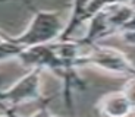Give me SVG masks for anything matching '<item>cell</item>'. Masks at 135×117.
Here are the masks:
<instances>
[{"instance_id": "obj_1", "label": "cell", "mask_w": 135, "mask_h": 117, "mask_svg": "<svg viewBox=\"0 0 135 117\" xmlns=\"http://www.w3.org/2000/svg\"><path fill=\"white\" fill-rule=\"evenodd\" d=\"M63 28L65 22L62 21V16L59 12L34 10L28 28L19 37H15L12 40L22 48L50 44L60 38Z\"/></svg>"}, {"instance_id": "obj_2", "label": "cell", "mask_w": 135, "mask_h": 117, "mask_svg": "<svg viewBox=\"0 0 135 117\" xmlns=\"http://www.w3.org/2000/svg\"><path fill=\"white\" fill-rule=\"evenodd\" d=\"M134 10L128 3L125 4H112V6H106L100 9L97 13H94L90 19L87 21L88 29L87 34L79 43L84 47L97 44L100 40L113 35V34L119 32L122 25L132 16Z\"/></svg>"}, {"instance_id": "obj_3", "label": "cell", "mask_w": 135, "mask_h": 117, "mask_svg": "<svg viewBox=\"0 0 135 117\" xmlns=\"http://www.w3.org/2000/svg\"><path fill=\"white\" fill-rule=\"evenodd\" d=\"M87 50L82 51L81 54V66L91 64L98 69H103L106 72L120 76L131 78L135 76V66L128 59L125 53H122L118 48L106 45H93L85 47Z\"/></svg>"}, {"instance_id": "obj_4", "label": "cell", "mask_w": 135, "mask_h": 117, "mask_svg": "<svg viewBox=\"0 0 135 117\" xmlns=\"http://www.w3.org/2000/svg\"><path fill=\"white\" fill-rule=\"evenodd\" d=\"M41 100V70L31 69L24 78H21L13 87L0 92V101L13 105L27 101Z\"/></svg>"}, {"instance_id": "obj_5", "label": "cell", "mask_w": 135, "mask_h": 117, "mask_svg": "<svg viewBox=\"0 0 135 117\" xmlns=\"http://www.w3.org/2000/svg\"><path fill=\"white\" fill-rule=\"evenodd\" d=\"M97 108L103 117H128L132 113V105L122 91L109 92L97 103Z\"/></svg>"}, {"instance_id": "obj_6", "label": "cell", "mask_w": 135, "mask_h": 117, "mask_svg": "<svg viewBox=\"0 0 135 117\" xmlns=\"http://www.w3.org/2000/svg\"><path fill=\"white\" fill-rule=\"evenodd\" d=\"M93 0H72V10L69 21L65 23L63 32L57 41H66L71 40L74 32L81 27L84 22H87V10L88 6L91 4Z\"/></svg>"}, {"instance_id": "obj_7", "label": "cell", "mask_w": 135, "mask_h": 117, "mask_svg": "<svg viewBox=\"0 0 135 117\" xmlns=\"http://www.w3.org/2000/svg\"><path fill=\"white\" fill-rule=\"evenodd\" d=\"M119 34H120L122 40L126 44L135 45V10L132 13V16L122 25V28L119 29Z\"/></svg>"}, {"instance_id": "obj_8", "label": "cell", "mask_w": 135, "mask_h": 117, "mask_svg": "<svg viewBox=\"0 0 135 117\" xmlns=\"http://www.w3.org/2000/svg\"><path fill=\"white\" fill-rule=\"evenodd\" d=\"M125 3L129 4V0H93L87 10V21L94 13H97L100 9H103V7L112 6V4H125Z\"/></svg>"}, {"instance_id": "obj_9", "label": "cell", "mask_w": 135, "mask_h": 117, "mask_svg": "<svg viewBox=\"0 0 135 117\" xmlns=\"http://www.w3.org/2000/svg\"><path fill=\"white\" fill-rule=\"evenodd\" d=\"M120 91L126 95V98L129 100L132 108L135 110V76L128 78V80L125 82V85L122 87Z\"/></svg>"}, {"instance_id": "obj_10", "label": "cell", "mask_w": 135, "mask_h": 117, "mask_svg": "<svg viewBox=\"0 0 135 117\" xmlns=\"http://www.w3.org/2000/svg\"><path fill=\"white\" fill-rule=\"evenodd\" d=\"M31 117H56V116H53V114H51V113H50V111H49L46 107H44V105H41L40 110L35 111V113H34Z\"/></svg>"}, {"instance_id": "obj_11", "label": "cell", "mask_w": 135, "mask_h": 117, "mask_svg": "<svg viewBox=\"0 0 135 117\" xmlns=\"http://www.w3.org/2000/svg\"><path fill=\"white\" fill-rule=\"evenodd\" d=\"M129 6H131L132 9H135V0H129Z\"/></svg>"}, {"instance_id": "obj_12", "label": "cell", "mask_w": 135, "mask_h": 117, "mask_svg": "<svg viewBox=\"0 0 135 117\" xmlns=\"http://www.w3.org/2000/svg\"><path fill=\"white\" fill-rule=\"evenodd\" d=\"M3 40H4V37H2V35H0V43H2Z\"/></svg>"}, {"instance_id": "obj_13", "label": "cell", "mask_w": 135, "mask_h": 117, "mask_svg": "<svg viewBox=\"0 0 135 117\" xmlns=\"http://www.w3.org/2000/svg\"><path fill=\"white\" fill-rule=\"evenodd\" d=\"M0 117H10V116H9V114L6 113V116H0Z\"/></svg>"}]
</instances>
